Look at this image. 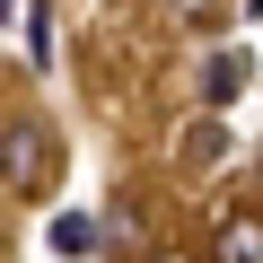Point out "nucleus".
Here are the masks:
<instances>
[{"instance_id": "obj_7", "label": "nucleus", "mask_w": 263, "mask_h": 263, "mask_svg": "<svg viewBox=\"0 0 263 263\" xmlns=\"http://www.w3.org/2000/svg\"><path fill=\"white\" fill-rule=\"evenodd\" d=\"M158 263H176V254H158Z\"/></svg>"}, {"instance_id": "obj_6", "label": "nucleus", "mask_w": 263, "mask_h": 263, "mask_svg": "<svg viewBox=\"0 0 263 263\" xmlns=\"http://www.w3.org/2000/svg\"><path fill=\"white\" fill-rule=\"evenodd\" d=\"M114 246H132V237H141V211H132V202H105V219H97Z\"/></svg>"}, {"instance_id": "obj_4", "label": "nucleus", "mask_w": 263, "mask_h": 263, "mask_svg": "<svg viewBox=\"0 0 263 263\" xmlns=\"http://www.w3.org/2000/svg\"><path fill=\"white\" fill-rule=\"evenodd\" d=\"M237 79H246V62H237V53H219V62L202 70V97H211V105H228V97H237Z\"/></svg>"}, {"instance_id": "obj_3", "label": "nucleus", "mask_w": 263, "mask_h": 263, "mask_svg": "<svg viewBox=\"0 0 263 263\" xmlns=\"http://www.w3.org/2000/svg\"><path fill=\"white\" fill-rule=\"evenodd\" d=\"M18 53H27L35 70L53 62V9H44V0H35V9H27V18H18Z\"/></svg>"}, {"instance_id": "obj_1", "label": "nucleus", "mask_w": 263, "mask_h": 263, "mask_svg": "<svg viewBox=\"0 0 263 263\" xmlns=\"http://www.w3.org/2000/svg\"><path fill=\"white\" fill-rule=\"evenodd\" d=\"M0 149H9V193H35V184H44V176H35V167H44V149H35V123H27V114H9Z\"/></svg>"}, {"instance_id": "obj_5", "label": "nucleus", "mask_w": 263, "mask_h": 263, "mask_svg": "<svg viewBox=\"0 0 263 263\" xmlns=\"http://www.w3.org/2000/svg\"><path fill=\"white\" fill-rule=\"evenodd\" d=\"M53 246H62V254H88V246H97V219H79V211L53 219Z\"/></svg>"}, {"instance_id": "obj_2", "label": "nucleus", "mask_w": 263, "mask_h": 263, "mask_svg": "<svg viewBox=\"0 0 263 263\" xmlns=\"http://www.w3.org/2000/svg\"><path fill=\"white\" fill-rule=\"evenodd\" d=\"M211 263H263V228H254V219H219Z\"/></svg>"}]
</instances>
